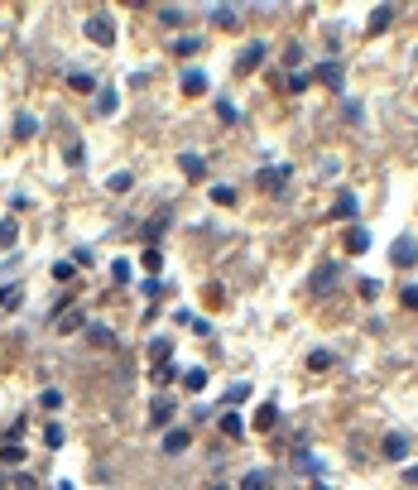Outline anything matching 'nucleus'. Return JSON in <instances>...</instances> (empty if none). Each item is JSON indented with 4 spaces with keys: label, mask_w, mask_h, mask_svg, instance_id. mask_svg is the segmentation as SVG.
<instances>
[{
    "label": "nucleus",
    "mask_w": 418,
    "mask_h": 490,
    "mask_svg": "<svg viewBox=\"0 0 418 490\" xmlns=\"http://www.w3.org/2000/svg\"><path fill=\"white\" fill-rule=\"evenodd\" d=\"M82 34H87L92 44H102V48H111V44H115V19H111L106 10H97V15H87Z\"/></svg>",
    "instance_id": "1"
},
{
    "label": "nucleus",
    "mask_w": 418,
    "mask_h": 490,
    "mask_svg": "<svg viewBox=\"0 0 418 490\" xmlns=\"http://www.w3.org/2000/svg\"><path fill=\"white\" fill-rule=\"evenodd\" d=\"M265 58H269V44L250 39V44L240 48V58H236V73H255V68H265Z\"/></svg>",
    "instance_id": "2"
},
{
    "label": "nucleus",
    "mask_w": 418,
    "mask_h": 490,
    "mask_svg": "<svg viewBox=\"0 0 418 490\" xmlns=\"http://www.w3.org/2000/svg\"><path fill=\"white\" fill-rule=\"evenodd\" d=\"M313 82L332 87V92H341V87H346V68H341L336 58H327V63H317V68H313Z\"/></svg>",
    "instance_id": "3"
},
{
    "label": "nucleus",
    "mask_w": 418,
    "mask_h": 490,
    "mask_svg": "<svg viewBox=\"0 0 418 490\" xmlns=\"http://www.w3.org/2000/svg\"><path fill=\"white\" fill-rule=\"evenodd\" d=\"M336 279H341V265H332V260H327V265H317L313 279H308V294H332V289H336Z\"/></svg>",
    "instance_id": "4"
},
{
    "label": "nucleus",
    "mask_w": 418,
    "mask_h": 490,
    "mask_svg": "<svg viewBox=\"0 0 418 490\" xmlns=\"http://www.w3.org/2000/svg\"><path fill=\"white\" fill-rule=\"evenodd\" d=\"M390 260H395L399 270H414V265H418V241H414V236H399V241L390 245Z\"/></svg>",
    "instance_id": "5"
},
{
    "label": "nucleus",
    "mask_w": 418,
    "mask_h": 490,
    "mask_svg": "<svg viewBox=\"0 0 418 490\" xmlns=\"http://www.w3.org/2000/svg\"><path fill=\"white\" fill-rule=\"evenodd\" d=\"M87 341H92V346H102V351H115V346H120L115 327H106V322H87Z\"/></svg>",
    "instance_id": "6"
},
{
    "label": "nucleus",
    "mask_w": 418,
    "mask_h": 490,
    "mask_svg": "<svg viewBox=\"0 0 418 490\" xmlns=\"http://www.w3.org/2000/svg\"><path fill=\"white\" fill-rule=\"evenodd\" d=\"M289 173H294L289 164H274V169H260V178H255V183H260L265 193H279V188L289 183Z\"/></svg>",
    "instance_id": "7"
},
{
    "label": "nucleus",
    "mask_w": 418,
    "mask_h": 490,
    "mask_svg": "<svg viewBox=\"0 0 418 490\" xmlns=\"http://www.w3.org/2000/svg\"><path fill=\"white\" fill-rule=\"evenodd\" d=\"M178 169H183L193 183H198V178H207V159H202V154H193V149H183V154H178Z\"/></svg>",
    "instance_id": "8"
},
{
    "label": "nucleus",
    "mask_w": 418,
    "mask_h": 490,
    "mask_svg": "<svg viewBox=\"0 0 418 490\" xmlns=\"http://www.w3.org/2000/svg\"><path fill=\"white\" fill-rule=\"evenodd\" d=\"M188 442H193V428H169V433H164V452H169V457L188 452Z\"/></svg>",
    "instance_id": "9"
},
{
    "label": "nucleus",
    "mask_w": 418,
    "mask_h": 490,
    "mask_svg": "<svg viewBox=\"0 0 418 490\" xmlns=\"http://www.w3.org/2000/svg\"><path fill=\"white\" fill-rule=\"evenodd\" d=\"M356 211H361L356 193H336V207H332V216H336V221H356Z\"/></svg>",
    "instance_id": "10"
},
{
    "label": "nucleus",
    "mask_w": 418,
    "mask_h": 490,
    "mask_svg": "<svg viewBox=\"0 0 418 490\" xmlns=\"http://www.w3.org/2000/svg\"><path fill=\"white\" fill-rule=\"evenodd\" d=\"M211 24H216V29H236V24H240V10H236V5H211Z\"/></svg>",
    "instance_id": "11"
},
{
    "label": "nucleus",
    "mask_w": 418,
    "mask_h": 490,
    "mask_svg": "<svg viewBox=\"0 0 418 490\" xmlns=\"http://www.w3.org/2000/svg\"><path fill=\"white\" fill-rule=\"evenodd\" d=\"M395 15H399V5H375V15H370V24H365V29H370V34H380V29H390V24H395Z\"/></svg>",
    "instance_id": "12"
},
{
    "label": "nucleus",
    "mask_w": 418,
    "mask_h": 490,
    "mask_svg": "<svg viewBox=\"0 0 418 490\" xmlns=\"http://www.w3.org/2000/svg\"><path fill=\"white\" fill-rule=\"evenodd\" d=\"M178 87H183L188 97H202V92H207V73H198V68H188V73L178 77Z\"/></svg>",
    "instance_id": "13"
},
{
    "label": "nucleus",
    "mask_w": 418,
    "mask_h": 490,
    "mask_svg": "<svg viewBox=\"0 0 418 490\" xmlns=\"http://www.w3.org/2000/svg\"><path fill=\"white\" fill-rule=\"evenodd\" d=\"M385 457H390V462H404V457H409V433H390V437H385Z\"/></svg>",
    "instance_id": "14"
},
{
    "label": "nucleus",
    "mask_w": 418,
    "mask_h": 490,
    "mask_svg": "<svg viewBox=\"0 0 418 490\" xmlns=\"http://www.w3.org/2000/svg\"><path fill=\"white\" fill-rule=\"evenodd\" d=\"M346 250H351V255H365V250H370V231H365V226H351V231H346Z\"/></svg>",
    "instance_id": "15"
},
{
    "label": "nucleus",
    "mask_w": 418,
    "mask_h": 490,
    "mask_svg": "<svg viewBox=\"0 0 418 490\" xmlns=\"http://www.w3.org/2000/svg\"><path fill=\"white\" fill-rule=\"evenodd\" d=\"M68 87H73V92H82V97H92V92H97L92 73H82V68H73V73H68Z\"/></svg>",
    "instance_id": "16"
},
{
    "label": "nucleus",
    "mask_w": 418,
    "mask_h": 490,
    "mask_svg": "<svg viewBox=\"0 0 418 490\" xmlns=\"http://www.w3.org/2000/svg\"><path fill=\"white\" fill-rule=\"evenodd\" d=\"M34 135H39V120H34L29 111H19V115H15V140H34Z\"/></svg>",
    "instance_id": "17"
},
{
    "label": "nucleus",
    "mask_w": 418,
    "mask_h": 490,
    "mask_svg": "<svg viewBox=\"0 0 418 490\" xmlns=\"http://www.w3.org/2000/svg\"><path fill=\"white\" fill-rule=\"evenodd\" d=\"M169 356H173V341H169V337H154V341H149V361H154V366H169Z\"/></svg>",
    "instance_id": "18"
},
{
    "label": "nucleus",
    "mask_w": 418,
    "mask_h": 490,
    "mask_svg": "<svg viewBox=\"0 0 418 490\" xmlns=\"http://www.w3.org/2000/svg\"><path fill=\"white\" fill-rule=\"evenodd\" d=\"M173 418V399H154V408H149V428H164Z\"/></svg>",
    "instance_id": "19"
},
{
    "label": "nucleus",
    "mask_w": 418,
    "mask_h": 490,
    "mask_svg": "<svg viewBox=\"0 0 418 490\" xmlns=\"http://www.w3.org/2000/svg\"><path fill=\"white\" fill-rule=\"evenodd\" d=\"M15 241H19V221L0 216V250H15Z\"/></svg>",
    "instance_id": "20"
},
{
    "label": "nucleus",
    "mask_w": 418,
    "mask_h": 490,
    "mask_svg": "<svg viewBox=\"0 0 418 490\" xmlns=\"http://www.w3.org/2000/svg\"><path fill=\"white\" fill-rule=\"evenodd\" d=\"M19 303H24V284H5V289H0V308H5V312H15Z\"/></svg>",
    "instance_id": "21"
},
{
    "label": "nucleus",
    "mask_w": 418,
    "mask_h": 490,
    "mask_svg": "<svg viewBox=\"0 0 418 490\" xmlns=\"http://www.w3.org/2000/svg\"><path fill=\"white\" fill-rule=\"evenodd\" d=\"M274 423H279V404L269 399V404H260V413H255V428H265V433H269Z\"/></svg>",
    "instance_id": "22"
},
{
    "label": "nucleus",
    "mask_w": 418,
    "mask_h": 490,
    "mask_svg": "<svg viewBox=\"0 0 418 490\" xmlns=\"http://www.w3.org/2000/svg\"><path fill=\"white\" fill-rule=\"evenodd\" d=\"M183 390H188V394L207 390V370H202V366H193V370H183Z\"/></svg>",
    "instance_id": "23"
},
{
    "label": "nucleus",
    "mask_w": 418,
    "mask_h": 490,
    "mask_svg": "<svg viewBox=\"0 0 418 490\" xmlns=\"http://www.w3.org/2000/svg\"><path fill=\"white\" fill-rule=\"evenodd\" d=\"M115 106H120V92H115V87H102V92H97V111H102V115H115Z\"/></svg>",
    "instance_id": "24"
},
{
    "label": "nucleus",
    "mask_w": 418,
    "mask_h": 490,
    "mask_svg": "<svg viewBox=\"0 0 418 490\" xmlns=\"http://www.w3.org/2000/svg\"><path fill=\"white\" fill-rule=\"evenodd\" d=\"M159 19H164L169 29H178V24L188 19V10H183V5H159Z\"/></svg>",
    "instance_id": "25"
},
{
    "label": "nucleus",
    "mask_w": 418,
    "mask_h": 490,
    "mask_svg": "<svg viewBox=\"0 0 418 490\" xmlns=\"http://www.w3.org/2000/svg\"><path fill=\"white\" fill-rule=\"evenodd\" d=\"M58 332H87V317L73 308V312H63V317H58Z\"/></svg>",
    "instance_id": "26"
},
{
    "label": "nucleus",
    "mask_w": 418,
    "mask_h": 490,
    "mask_svg": "<svg viewBox=\"0 0 418 490\" xmlns=\"http://www.w3.org/2000/svg\"><path fill=\"white\" fill-rule=\"evenodd\" d=\"M0 462L5 467H19L24 462V442H0Z\"/></svg>",
    "instance_id": "27"
},
{
    "label": "nucleus",
    "mask_w": 418,
    "mask_h": 490,
    "mask_svg": "<svg viewBox=\"0 0 418 490\" xmlns=\"http://www.w3.org/2000/svg\"><path fill=\"white\" fill-rule=\"evenodd\" d=\"M198 48H202V39H198V34H183V39L173 44V53H178V58H193Z\"/></svg>",
    "instance_id": "28"
},
{
    "label": "nucleus",
    "mask_w": 418,
    "mask_h": 490,
    "mask_svg": "<svg viewBox=\"0 0 418 490\" xmlns=\"http://www.w3.org/2000/svg\"><path fill=\"white\" fill-rule=\"evenodd\" d=\"M240 490H269V471H245Z\"/></svg>",
    "instance_id": "29"
},
{
    "label": "nucleus",
    "mask_w": 418,
    "mask_h": 490,
    "mask_svg": "<svg viewBox=\"0 0 418 490\" xmlns=\"http://www.w3.org/2000/svg\"><path fill=\"white\" fill-rule=\"evenodd\" d=\"M284 68L303 73V44H289V48H284Z\"/></svg>",
    "instance_id": "30"
},
{
    "label": "nucleus",
    "mask_w": 418,
    "mask_h": 490,
    "mask_svg": "<svg viewBox=\"0 0 418 490\" xmlns=\"http://www.w3.org/2000/svg\"><path fill=\"white\" fill-rule=\"evenodd\" d=\"M216 428H221L226 437H240V433H245V423H240L236 413H221V423H216Z\"/></svg>",
    "instance_id": "31"
},
{
    "label": "nucleus",
    "mask_w": 418,
    "mask_h": 490,
    "mask_svg": "<svg viewBox=\"0 0 418 490\" xmlns=\"http://www.w3.org/2000/svg\"><path fill=\"white\" fill-rule=\"evenodd\" d=\"M44 442H48V447L58 452V447L68 442V433H63V423H48V428H44Z\"/></svg>",
    "instance_id": "32"
},
{
    "label": "nucleus",
    "mask_w": 418,
    "mask_h": 490,
    "mask_svg": "<svg viewBox=\"0 0 418 490\" xmlns=\"http://www.w3.org/2000/svg\"><path fill=\"white\" fill-rule=\"evenodd\" d=\"M327 366H332V351H327V346L308 351V370H327Z\"/></svg>",
    "instance_id": "33"
},
{
    "label": "nucleus",
    "mask_w": 418,
    "mask_h": 490,
    "mask_svg": "<svg viewBox=\"0 0 418 490\" xmlns=\"http://www.w3.org/2000/svg\"><path fill=\"white\" fill-rule=\"evenodd\" d=\"M211 202H216V207H231V202H236V188H231V183H216V188H211Z\"/></svg>",
    "instance_id": "34"
},
{
    "label": "nucleus",
    "mask_w": 418,
    "mask_h": 490,
    "mask_svg": "<svg viewBox=\"0 0 418 490\" xmlns=\"http://www.w3.org/2000/svg\"><path fill=\"white\" fill-rule=\"evenodd\" d=\"M298 471H303V476H322V462H317V457H308V452H298Z\"/></svg>",
    "instance_id": "35"
},
{
    "label": "nucleus",
    "mask_w": 418,
    "mask_h": 490,
    "mask_svg": "<svg viewBox=\"0 0 418 490\" xmlns=\"http://www.w3.org/2000/svg\"><path fill=\"white\" fill-rule=\"evenodd\" d=\"M313 87V68L308 73H289V92H308Z\"/></svg>",
    "instance_id": "36"
},
{
    "label": "nucleus",
    "mask_w": 418,
    "mask_h": 490,
    "mask_svg": "<svg viewBox=\"0 0 418 490\" xmlns=\"http://www.w3.org/2000/svg\"><path fill=\"white\" fill-rule=\"evenodd\" d=\"M144 270H149V279L164 270V255H159V245H149V250H144Z\"/></svg>",
    "instance_id": "37"
},
{
    "label": "nucleus",
    "mask_w": 418,
    "mask_h": 490,
    "mask_svg": "<svg viewBox=\"0 0 418 490\" xmlns=\"http://www.w3.org/2000/svg\"><path fill=\"white\" fill-rule=\"evenodd\" d=\"M130 274H135L130 260H115V265H111V279H115V284H130Z\"/></svg>",
    "instance_id": "38"
},
{
    "label": "nucleus",
    "mask_w": 418,
    "mask_h": 490,
    "mask_svg": "<svg viewBox=\"0 0 418 490\" xmlns=\"http://www.w3.org/2000/svg\"><path fill=\"white\" fill-rule=\"evenodd\" d=\"M216 115H221V120H226V125H236V120H240V111H236V101H216Z\"/></svg>",
    "instance_id": "39"
},
{
    "label": "nucleus",
    "mask_w": 418,
    "mask_h": 490,
    "mask_svg": "<svg viewBox=\"0 0 418 490\" xmlns=\"http://www.w3.org/2000/svg\"><path fill=\"white\" fill-rule=\"evenodd\" d=\"M245 399H250V385H245V380H236V385L226 390V404H245Z\"/></svg>",
    "instance_id": "40"
},
{
    "label": "nucleus",
    "mask_w": 418,
    "mask_h": 490,
    "mask_svg": "<svg viewBox=\"0 0 418 490\" xmlns=\"http://www.w3.org/2000/svg\"><path fill=\"white\" fill-rule=\"evenodd\" d=\"M361 298H365V303H375V298H380V279H370V274H365V279H361Z\"/></svg>",
    "instance_id": "41"
},
{
    "label": "nucleus",
    "mask_w": 418,
    "mask_h": 490,
    "mask_svg": "<svg viewBox=\"0 0 418 490\" xmlns=\"http://www.w3.org/2000/svg\"><path fill=\"white\" fill-rule=\"evenodd\" d=\"M130 183H135V178H130V173H111V178H106V188H111V193H125V188H130Z\"/></svg>",
    "instance_id": "42"
},
{
    "label": "nucleus",
    "mask_w": 418,
    "mask_h": 490,
    "mask_svg": "<svg viewBox=\"0 0 418 490\" xmlns=\"http://www.w3.org/2000/svg\"><path fill=\"white\" fill-rule=\"evenodd\" d=\"M73 274H77V270H73L68 260H58V265H53V279H58V284H73Z\"/></svg>",
    "instance_id": "43"
},
{
    "label": "nucleus",
    "mask_w": 418,
    "mask_h": 490,
    "mask_svg": "<svg viewBox=\"0 0 418 490\" xmlns=\"http://www.w3.org/2000/svg\"><path fill=\"white\" fill-rule=\"evenodd\" d=\"M399 298H404L409 312H418V284H404V294H399Z\"/></svg>",
    "instance_id": "44"
},
{
    "label": "nucleus",
    "mask_w": 418,
    "mask_h": 490,
    "mask_svg": "<svg viewBox=\"0 0 418 490\" xmlns=\"http://www.w3.org/2000/svg\"><path fill=\"white\" fill-rule=\"evenodd\" d=\"M346 120H356V125H361V120H365V106H361V101H346Z\"/></svg>",
    "instance_id": "45"
},
{
    "label": "nucleus",
    "mask_w": 418,
    "mask_h": 490,
    "mask_svg": "<svg viewBox=\"0 0 418 490\" xmlns=\"http://www.w3.org/2000/svg\"><path fill=\"white\" fill-rule=\"evenodd\" d=\"M82 159H87V149H82V144H68V164L82 169Z\"/></svg>",
    "instance_id": "46"
},
{
    "label": "nucleus",
    "mask_w": 418,
    "mask_h": 490,
    "mask_svg": "<svg viewBox=\"0 0 418 490\" xmlns=\"http://www.w3.org/2000/svg\"><path fill=\"white\" fill-rule=\"evenodd\" d=\"M68 265H73V270H82V265H92V250H87V245H82V250H73V260H68Z\"/></svg>",
    "instance_id": "47"
},
{
    "label": "nucleus",
    "mask_w": 418,
    "mask_h": 490,
    "mask_svg": "<svg viewBox=\"0 0 418 490\" xmlns=\"http://www.w3.org/2000/svg\"><path fill=\"white\" fill-rule=\"evenodd\" d=\"M44 408H63V390H44Z\"/></svg>",
    "instance_id": "48"
},
{
    "label": "nucleus",
    "mask_w": 418,
    "mask_h": 490,
    "mask_svg": "<svg viewBox=\"0 0 418 490\" xmlns=\"http://www.w3.org/2000/svg\"><path fill=\"white\" fill-rule=\"evenodd\" d=\"M193 317H198L193 308H178V312H173V322H178V327H193Z\"/></svg>",
    "instance_id": "49"
},
{
    "label": "nucleus",
    "mask_w": 418,
    "mask_h": 490,
    "mask_svg": "<svg viewBox=\"0 0 418 490\" xmlns=\"http://www.w3.org/2000/svg\"><path fill=\"white\" fill-rule=\"evenodd\" d=\"M164 294V279H144V298H159Z\"/></svg>",
    "instance_id": "50"
},
{
    "label": "nucleus",
    "mask_w": 418,
    "mask_h": 490,
    "mask_svg": "<svg viewBox=\"0 0 418 490\" xmlns=\"http://www.w3.org/2000/svg\"><path fill=\"white\" fill-rule=\"evenodd\" d=\"M404 481H409V486H418V462H414V467H404Z\"/></svg>",
    "instance_id": "51"
},
{
    "label": "nucleus",
    "mask_w": 418,
    "mask_h": 490,
    "mask_svg": "<svg viewBox=\"0 0 418 490\" xmlns=\"http://www.w3.org/2000/svg\"><path fill=\"white\" fill-rule=\"evenodd\" d=\"M313 490H332V486H322V481H313Z\"/></svg>",
    "instance_id": "52"
}]
</instances>
